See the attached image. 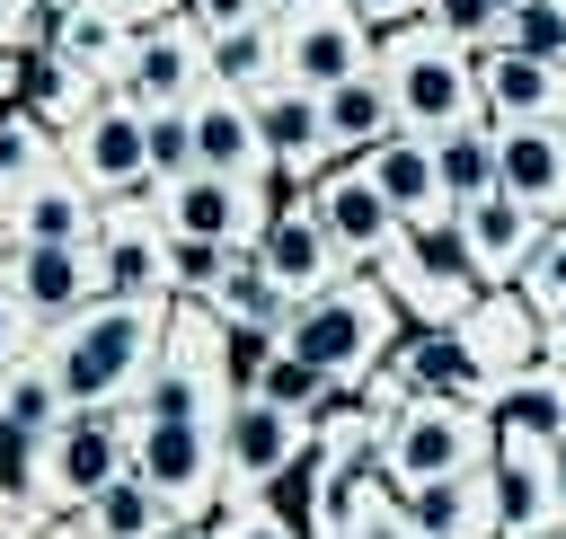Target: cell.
Listing matches in <instances>:
<instances>
[{"label": "cell", "instance_id": "6da1fadb", "mask_svg": "<svg viewBox=\"0 0 566 539\" xmlns=\"http://www.w3.org/2000/svg\"><path fill=\"white\" fill-rule=\"evenodd\" d=\"M168 318H177V300L106 292V300H88L80 318H62L44 336V362L71 389V406H133L150 362H159V345H168Z\"/></svg>", "mask_w": 566, "mask_h": 539}, {"label": "cell", "instance_id": "7a4b0ae2", "mask_svg": "<svg viewBox=\"0 0 566 539\" xmlns=\"http://www.w3.org/2000/svg\"><path fill=\"white\" fill-rule=\"evenodd\" d=\"M398 336H407V309L389 300L380 274H336V283L310 292V300L292 309V327H283V345H292L301 362H318L327 380H345V389H363V380L398 353Z\"/></svg>", "mask_w": 566, "mask_h": 539}, {"label": "cell", "instance_id": "3957f363", "mask_svg": "<svg viewBox=\"0 0 566 539\" xmlns=\"http://www.w3.org/2000/svg\"><path fill=\"white\" fill-rule=\"evenodd\" d=\"M380 80H389V97H398V124L424 133V141H442V133H460V124L486 115V106H478V53L451 44V35H433L424 18L380 35Z\"/></svg>", "mask_w": 566, "mask_h": 539}, {"label": "cell", "instance_id": "277c9868", "mask_svg": "<svg viewBox=\"0 0 566 539\" xmlns=\"http://www.w3.org/2000/svg\"><path fill=\"white\" fill-rule=\"evenodd\" d=\"M478 468H495V415L469 398H407L380 433V477L398 495L442 486V477H478Z\"/></svg>", "mask_w": 566, "mask_h": 539}, {"label": "cell", "instance_id": "5b68a950", "mask_svg": "<svg viewBox=\"0 0 566 539\" xmlns=\"http://www.w3.org/2000/svg\"><path fill=\"white\" fill-rule=\"evenodd\" d=\"M380 283H389V300L407 309V327H460V318L478 309V292H486L460 212H442V221H407V239L380 256Z\"/></svg>", "mask_w": 566, "mask_h": 539}, {"label": "cell", "instance_id": "8992f818", "mask_svg": "<svg viewBox=\"0 0 566 539\" xmlns=\"http://www.w3.org/2000/svg\"><path fill=\"white\" fill-rule=\"evenodd\" d=\"M106 88H115V106H133V115L195 106V97L212 88V35H203V18L177 9V18L133 27V44H124L115 71H106Z\"/></svg>", "mask_w": 566, "mask_h": 539}, {"label": "cell", "instance_id": "52a82bcc", "mask_svg": "<svg viewBox=\"0 0 566 539\" xmlns=\"http://www.w3.org/2000/svg\"><path fill=\"white\" fill-rule=\"evenodd\" d=\"M124 468H133V406H71L53 424L44 495H53V512H88Z\"/></svg>", "mask_w": 566, "mask_h": 539}, {"label": "cell", "instance_id": "ba28073f", "mask_svg": "<svg viewBox=\"0 0 566 539\" xmlns=\"http://www.w3.org/2000/svg\"><path fill=\"white\" fill-rule=\"evenodd\" d=\"M274 27H283V80H301V88H318V97L380 62V27H363L345 0H310V9L274 18Z\"/></svg>", "mask_w": 566, "mask_h": 539}, {"label": "cell", "instance_id": "9c48e42d", "mask_svg": "<svg viewBox=\"0 0 566 539\" xmlns=\"http://www.w3.org/2000/svg\"><path fill=\"white\" fill-rule=\"evenodd\" d=\"M310 203H318V221H327V239H336V256H345V274H380V256L407 239V212L354 168V159H336L318 186H301Z\"/></svg>", "mask_w": 566, "mask_h": 539}, {"label": "cell", "instance_id": "30bf717a", "mask_svg": "<svg viewBox=\"0 0 566 539\" xmlns=\"http://www.w3.org/2000/svg\"><path fill=\"white\" fill-rule=\"evenodd\" d=\"M274 194H283V186H239V177L195 168V177L159 186V221H168L177 239H203V247H256Z\"/></svg>", "mask_w": 566, "mask_h": 539}, {"label": "cell", "instance_id": "8fae6325", "mask_svg": "<svg viewBox=\"0 0 566 539\" xmlns=\"http://www.w3.org/2000/svg\"><path fill=\"white\" fill-rule=\"evenodd\" d=\"M557 433H495V530L504 539H531V530H557L566 521V486H557Z\"/></svg>", "mask_w": 566, "mask_h": 539}, {"label": "cell", "instance_id": "7c38bea8", "mask_svg": "<svg viewBox=\"0 0 566 539\" xmlns=\"http://www.w3.org/2000/svg\"><path fill=\"white\" fill-rule=\"evenodd\" d=\"M97 256H106V292L177 300V230L159 221V194H124V203H106Z\"/></svg>", "mask_w": 566, "mask_h": 539}, {"label": "cell", "instance_id": "4fadbf2b", "mask_svg": "<svg viewBox=\"0 0 566 539\" xmlns=\"http://www.w3.org/2000/svg\"><path fill=\"white\" fill-rule=\"evenodd\" d=\"M71 177L97 194V203H124V194H159V177H150V124L133 115V106H97L71 141Z\"/></svg>", "mask_w": 566, "mask_h": 539}, {"label": "cell", "instance_id": "5bb4252c", "mask_svg": "<svg viewBox=\"0 0 566 539\" xmlns=\"http://www.w3.org/2000/svg\"><path fill=\"white\" fill-rule=\"evenodd\" d=\"M301 451H310V415H292L274 398H239L230 424H221V486L230 495H265Z\"/></svg>", "mask_w": 566, "mask_h": 539}, {"label": "cell", "instance_id": "9a60e30c", "mask_svg": "<svg viewBox=\"0 0 566 539\" xmlns=\"http://www.w3.org/2000/svg\"><path fill=\"white\" fill-rule=\"evenodd\" d=\"M9 283H18V300L35 309V327L53 336V327L80 318L88 300H106V256H97V239H88V247H44V239H27V247L9 256Z\"/></svg>", "mask_w": 566, "mask_h": 539}, {"label": "cell", "instance_id": "2e32d148", "mask_svg": "<svg viewBox=\"0 0 566 539\" xmlns=\"http://www.w3.org/2000/svg\"><path fill=\"white\" fill-rule=\"evenodd\" d=\"M460 230H469V256H478V283L486 292H504V283H522L531 274V256L548 247V212H531L522 194H478V203H460Z\"/></svg>", "mask_w": 566, "mask_h": 539}, {"label": "cell", "instance_id": "e0dca14e", "mask_svg": "<svg viewBox=\"0 0 566 539\" xmlns=\"http://www.w3.org/2000/svg\"><path fill=\"white\" fill-rule=\"evenodd\" d=\"M256 256L283 274L292 300H310V292H327V283L345 274V256H336V239H327V221H318V203H310L301 186L274 194V212H265V230H256Z\"/></svg>", "mask_w": 566, "mask_h": 539}, {"label": "cell", "instance_id": "ac0fdd59", "mask_svg": "<svg viewBox=\"0 0 566 539\" xmlns=\"http://www.w3.org/2000/svg\"><path fill=\"white\" fill-rule=\"evenodd\" d=\"M460 336H469V353H478L486 389H495V380H513V371H539V362H548V318H539V300H531L522 283L478 292V309L460 318Z\"/></svg>", "mask_w": 566, "mask_h": 539}, {"label": "cell", "instance_id": "d6986e66", "mask_svg": "<svg viewBox=\"0 0 566 539\" xmlns=\"http://www.w3.org/2000/svg\"><path fill=\"white\" fill-rule=\"evenodd\" d=\"M256 124H265V150H274V177L283 186H318L336 168V141H327V97L301 88V80H274L256 97Z\"/></svg>", "mask_w": 566, "mask_h": 539}, {"label": "cell", "instance_id": "ffe728a7", "mask_svg": "<svg viewBox=\"0 0 566 539\" xmlns=\"http://www.w3.org/2000/svg\"><path fill=\"white\" fill-rule=\"evenodd\" d=\"M195 159L212 177H239V186H283L274 150H265V124H256V97H239V88H203L195 97Z\"/></svg>", "mask_w": 566, "mask_h": 539}, {"label": "cell", "instance_id": "44dd1931", "mask_svg": "<svg viewBox=\"0 0 566 539\" xmlns=\"http://www.w3.org/2000/svg\"><path fill=\"white\" fill-rule=\"evenodd\" d=\"M478 106H486V124H557L566 71L522 44H478Z\"/></svg>", "mask_w": 566, "mask_h": 539}, {"label": "cell", "instance_id": "7402d4cb", "mask_svg": "<svg viewBox=\"0 0 566 539\" xmlns=\"http://www.w3.org/2000/svg\"><path fill=\"white\" fill-rule=\"evenodd\" d=\"M380 371H389L407 398H469V406H486V371H478V353H469L460 327H407Z\"/></svg>", "mask_w": 566, "mask_h": 539}, {"label": "cell", "instance_id": "603a6c76", "mask_svg": "<svg viewBox=\"0 0 566 539\" xmlns=\"http://www.w3.org/2000/svg\"><path fill=\"white\" fill-rule=\"evenodd\" d=\"M495 159H504V194L566 221V115L557 124H495Z\"/></svg>", "mask_w": 566, "mask_h": 539}, {"label": "cell", "instance_id": "cb8c5ba5", "mask_svg": "<svg viewBox=\"0 0 566 539\" xmlns=\"http://www.w3.org/2000/svg\"><path fill=\"white\" fill-rule=\"evenodd\" d=\"M354 168H363L407 221H442V212H460L451 186H442V150H433L424 133H389V141H380L371 159H354Z\"/></svg>", "mask_w": 566, "mask_h": 539}, {"label": "cell", "instance_id": "d4e9b609", "mask_svg": "<svg viewBox=\"0 0 566 539\" xmlns=\"http://www.w3.org/2000/svg\"><path fill=\"white\" fill-rule=\"evenodd\" d=\"M18 106H35V115H44V124L71 141V133H80L97 106H115V88H106V71H88V62L35 53V62H27V97H18Z\"/></svg>", "mask_w": 566, "mask_h": 539}, {"label": "cell", "instance_id": "484cf974", "mask_svg": "<svg viewBox=\"0 0 566 539\" xmlns=\"http://www.w3.org/2000/svg\"><path fill=\"white\" fill-rule=\"evenodd\" d=\"M389 133H407V124H398V97H389L380 62L354 71L345 88H327V141H336V159H371Z\"/></svg>", "mask_w": 566, "mask_h": 539}, {"label": "cell", "instance_id": "4316f807", "mask_svg": "<svg viewBox=\"0 0 566 539\" xmlns=\"http://www.w3.org/2000/svg\"><path fill=\"white\" fill-rule=\"evenodd\" d=\"M71 168V150H62V133L35 115V106H9L0 115V212H18L44 177H62Z\"/></svg>", "mask_w": 566, "mask_h": 539}, {"label": "cell", "instance_id": "83f0119b", "mask_svg": "<svg viewBox=\"0 0 566 539\" xmlns=\"http://www.w3.org/2000/svg\"><path fill=\"white\" fill-rule=\"evenodd\" d=\"M106 230V203L62 168V177H44L27 203H18V239H44V247H88Z\"/></svg>", "mask_w": 566, "mask_h": 539}, {"label": "cell", "instance_id": "f1b7e54d", "mask_svg": "<svg viewBox=\"0 0 566 539\" xmlns=\"http://www.w3.org/2000/svg\"><path fill=\"white\" fill-rule=\"evenodd\" d=\"M203 309H212V318H230V327H265V336H283L301 300L283 292V274H274L256 247H239V256H230V274H221V292H212Z\"/></svg>", "mask_w": 566, "mask_h": 539}, {"label": "cell", "instance_id": "f546056e", "mask_svg": "<svg viewBox=\"0 0 566 539\" xmlns=\"http://www.w3.org/2000/svg\"><path fill=\"white\" fill-rule=\"evenodd\" d=\"M407 512H416V530H424V539H504V530H495V477H486V468H478V477L416 486V495H407Z\"/></svg>", "mask_w": 566, "mask_h": 539}, {"label": "cell", "instance_id": "4dcf8cb0", "mask_svg": "<svg viewBox=\"0 0 566 539\" xmlns=\"http://www.w3.org/2000/svg\"><path fill=\"white\" fill-rule=\"evenodd\" d=\"M80 521H88V539H168V530H186V512H177L142 468H124V477L80 512Z\"/></svg>", "mask_w": 566, "mask_h": 539}, {"label": "cell", "instance_id": "1f68e13d", "mask_svg": "<svg viewBox=\"0 0 566 539\" xmlns=\"http://www.w3.org/2000/svg\"><path fill=\"white\" fill-rule=\"evenodd\" d=\"M274 80H283V27L274 18H248V27H221L212 35V88L265 97Z\"/></svg>", "mask_w": 566, "mask_h": 539}, {"label": "cell", "instance_id": "d6a6232c", "mask_svg": "<svg viewBox=\"0 0 566 539\" xmlns=\"http://www.w3.org/2000/svg\"><path fill=\"white\" fill-rule=\"evenodd\" d=\"M486 415H495V433H557V442H566V371L539 362V371L495 380V389H486Z\"/></svg>", "mask_w": 566, "mask_h": 539}, {"label": "cell", "instance_id": "836d02e7", "mask_svg": "<svg viewBox=\"0 0 566 539\" xmlns=\"http://www.w3.org/2000/svg\"><path fill=\"white\" fill-rule=\"evenodd\" d=\"M133 44V18L124 9H106V0H62L53 9V44L44 53H62V62H88V71H115V53Z\"/></svg>", "mask_w": 566, "mask_h": 539}, {"label": "cell", "instance_id": "e575fe53", "mask_svg": "<svg viewBox=\"0 0 566 539\" xmlns=\"http://www.w3.org/2000/svg\"><path fill=\"white\" fill-rule=\"evenodd\" d=\"M44 459H53V433H35V424H18L0 406V504H18L35 521H62L53 495H44Z\"/></svg>", "mask_w": 566, "mask_h": 539}, {"label": "cell", "instance_id": "d590c367", "mask_svg": "<svg viewBox=\"0 0 566 539\" xmlns=\"http://www.w3.org/2000/svg\"><path fill=\"white\" fill-rule=\"evenodd\" d=\"M433 150H442V186H451V203H478V194L504 186V159H495V124H486V115L460 124V133H442Z\"/></svg>", "mask_w": 566, "mask_h": 539}, {"label": "cell", "instance_id": "8d00e7d4", "mask_svg": "<svg viewBox=\"0 0 566 539\" xmlns=\"http://www.w3.org/2000/svg\"><path fill=\"white\" fill-rule=\"evenodd\" d=\"M0 406H9L18 424H35V433H53V424L71 415V389L53 380V362H44V353H27L18 371H0Z\"/></svg>", "mask_w": 566, "mask_h": 539}, {"label": "cell", "instance_id": "74e56055", "mask_svg": "<svg viewBox=\"0 0 566 539\" xmlns=\"http://www.w3.org/2000/svg\"><path fill=\"white\" fill-rule=\"evenodd\" d=\"M274 353H283V336H265V327H230V318H221V380H230V398H256L265 371H274Z\"/></svg>", "mask_w": 566, "mask_h": 539}, {"label": "cell", "instance_id": "f35d334b", "mask_svg": "<svg viewBox=\"0 0 566 539\" xmlns=\"http://www.w3.org/2000/svg\"><path fill=\"white\" fill-rule=\"evenodd\" d=\"M336 539H424V530H416L407 495H398V486H389V477L371 468V477H363V504H354V521H345Z\"/></svg>", "mask_w": 566, "mask_h": 539}, {"label": "cell", "instance_id": "ab89813d", "mask_svg": "<svg viewBox=\"0 0 566 539\" xmlns=\"http://www.w3.org/2000/svg\"><path fill=\"white\" fill-rule=\"evenodd\" d=\"M150 124V177L159 186H177V177H195L203 159H195V106H159V115H142Z\"/></svg>", "mask_w": 566, "mask_h": 539}, {"label": "cell", "instance_id": "60d3db41", "mask_svg": "<svg viewBox=\"0 0 566 539\" xmlns=\"http://www.w3.org/2000/svg\"><path fill=\"white\" fill-rule=\"evenodd\" d=\"M318 486H327V451L310 442V451H301V459H292V468L265 486V504H274L292 530H310V521H318Z\"/></svg>", "mask_w": 566, "mask_h": 539}, {"label": "cell", "instance_id": "b9f144b4", "mask_svg": "<svg viewBox=\"0 0 566 539\" xmlns=\"http://www.w3.org/2000/svg\"><path fill=\"white\" fill-rule=\"evenodd\" d=\"M212 530H221V539H310V530H292L265 495H221V504H212Z\"/></svg>", "mask_w": 566, "mask_h": 539}, {"label": "cell", "instance_id": "7bdbcfd3", "mask_svg": "<svg viewBox=\"0 0 566 539\" xmlns=\"http://www.w3.org/2000/svg\"><path fill=\"white\" fill-rule=\"evenodd\" d=\"M522 292L539 300V318H566V221L548 230V247L531 256V274H522Z\"/></svg>", "mask_w": 566, "mask_h": 539}, {"label": "cell", "instance_id": "ee69618b", "mask_svg": "<svg viewBox=\"0 0 566 539\" xmlns=\"http://www.w3.org/2000/svg\"><path fill=\"white\" fill-rule=\"evenodd\" d=\"M62 0H0V53H44Z\"/></svg>", "mask_w": 566, "mask_h": 539}, {"label": "cell", "instance_id": "f6af8a7d", "mask_svg": "<svg viewBox=\"0 0 566 539\" xmlns=\"http://www.w3.org/2000/svg\"><path fill=\"white\" fill-rule=\"evenodd\" d=\"M27 353H44V327H35V309L18 300V283L0 274V371H18Z\"/></svg>", "mask_w": 566, "mask_h": 539}, {"label": "cell", "instance_id": "bcb514c9", "mask_svg": "<svg viewBox=\"0 0 566 539\" xmlns=\"http://www.w3.org/2000/svg\"><path fill=\"white\" fill-rule=\"evenodd\" d=\"M424 27H433V35H451V44H469V53H478V44H495V9H486V0H433V18H424Z\"/></svg>", "mask_w": 566, "mask_h": 539}, {"label": "cell", "instance_id": "7dc6e473", "mask_svg": "<svg viewBox=\"0 0 566 539\" xmlns=\"http://www.w3.org/2000/svg\"><path fill=\"white\" fill-rule=\"evenodd\" d=\"M345 9H354L363 27H380V35H389V27H416V18H433V0H345Z\"/></svg>", "mask_w": 566, "mask_h": 539}, {"label": "cell", "instance_id": "c3c4849f", "mask_svg": "<svg viewBox=\"0 0 566 539\" xmlns=\"http://www.w3.org/2000/svg\"><path fill=\"white\" fill-rule=\"evenodd\" d=\"M106 9H124V18H133V27H150V18H177V9H186V0H106Z\"/></svg>", "mask_w": 566, "mask_h": 539}, {"label": "cell", "instance_id": "681fc988", "mask_svg": "<svg viewBox=\"0 0 566 539\" xmlns=\"http://www.w3.org/2000/svg\"><path fill=\"white\" fill-rule=\"evenodd\" d=\"M27 239H18V212H0V274H9V256H18Z\"/></svg>", "mask_w": 566, "mask_h": 539}, {"label": "cell", "instance_id": "f907efd6", "mask_svg": "<svg viewBox=\"0 0 566 539\" xmlns=\"http://www.w3.org/2000/svg\"><path fill=\"white\" fill-rule=\"evenodd\" d=\"M548 362L566 371V318H548Z\"/></svg>", "mask_w": 566, "mask_h": 539}, {"label": "cell", "instance_id": "816d5d0a", "mask_svg": "<svg viewBox=\"0 0 566 539\" xmlns=\"http://www.w3.org/2000/svg\"><path fill=\"white\" fill-rule=\"evenodd\" d=\"M168 539H221V530H212V521H186V530H168Z\"/></svg>", "mask_w": 566, "mask_h": 539}, {"label": "cell", "instance_id": "f5cc1de1", "mask_svg": "<svg viewBox=\"0 0 566 539\" xmlns=\"http://www.w3.org/2000/svg\"><path fill=\"white\" fill-rule=\"evenodd\" d=\"M292 9H310V0H265V18H292Z\"/></svg>", "mask_w": 566, "mask_h": 539}, {"label": "cell", "instance_id": "db71d44e", "mask_svg": "<svg viewBox=\"0 0 566 539\" xmlns=\"http://www.w3.org/2000/svg\"><path fill=\"white\" fill-rule=\"evenodd\" d=\"M486 9H495V27H504V18H513V9H522V0H486Z\"/></svg>", "mask_w": 566, "mask_h": 539}, {"label": "cell", "instance_id": "11a10c76", "mask_svg": "<svg viewBox=\"0 0 566 539\" xmlns=\"http://www.w3.org/2000/svg\"><path fill=\"white\" fill-rule=\"evenodd\" d=\"M531 539H566V521H557V530H531Z\"/></svg>", "mask_w": 566, "mask_h": 539}, {"label": "cell", "instance_id": "9f6ffc18", "mask_svg": "<svg viewBox=\"0 0 566 539\" xmlns=\"http://www.w3.org/2000/svg\"><path fill=\"white\" fill-rule=\"evenodd\" d=\"M557 486H566V451H557Z\"/></svg>", "mask_w": 566, "mask_h": 539}, {"label": "cell", "instance_id": "6f0895ef", "mask_svg": "<svg viewBox=\"0 0 566 539\" xmlns=\"http://www.w3.org/2000/svg\"><path fill=\"white\" fill-rule=\"evenodd\" d=\"M0 115H9V97H0Z\"/></svg>", "mask_w": 566, "mask_h": 539}]
</instances>
